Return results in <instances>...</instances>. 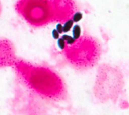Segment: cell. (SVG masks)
I'll use <instances>...</instances> for the list:
<instances>
[{
	"label": "cell",
	"mask_w": 129,
	"mask_h": 115,
	"mask_svg": "<svg viewBox=\"0 0 129 115\" xmlns=\"http://www.w3.org/2000/svg\"><path fill=\"white\" fill-rule=\"evenodd\" d=\"M57 44L58 48L61 50H64L67 46L66 41L61 37H59L57 39Z\"/></svg>",
	"instance_id": "7"
},
{
	"label": "cell",
	"mask_w": 129,
	"mask_h": 115,
	"mask_svg": "<svg viewBox=\"0 0 129 115\" xmlns=\"http://www.w3.org/2000/svg\"><path fill=\"white\" fill-rule=\"evenodd\" d=\"M61 37L66 41L67 45L69 46L74 44L76 41V40H75L72 36H71L67 34L62 35Z\"/></svg>",
	"instance_id": "5"
},
{
	"label": "cell",
	"mask_w": 129,
	"mask_h": 115,
	"mask_svg": "<svg viewBox=\"0 0 129 115\" xmlns=\"http://www.w3.org/2000/svg\"><path fill=\"white\" fill-rule=\"evenodd\" d=\"M53 18L59 23H64L71 19L77 11L75 0H50Z\"/></svg>",
	"instance_id": "2"
},
{
	"label": "cell",
	"mask_w": 129,
	"mask_h": 115,
	"mask_svg": "<svg viewBox=\"0 0 129 115\" xmlns=\"http://www.w3.org/2000/svg\"><path fill=\"white\" fill-rule=\"evenodd\" d=\"M64 51L68 60L80 68H87L94 65L100 54L97 42L88 35H82L74 44L67 45Z\"/></svg>",
	"instance_id": "1"
},
{
	"label": "cell",
	"mask_w": 129,
	"mask_h": 115,
	"mask_svg": "<svg viewBox=\"0 0 129 115\" xmlns=\"http://www.w3.org/2000/svg\"><path fill=\"white\" fill-rule=\"evenodd\" d=\"M74 22L71 19L67 20L63 23L62 25L63 26V32L67 33L69 32L73 28L74 26Z\"/></svg>",
	"instance_id": "4"
},
{
	"label": "cell",
	"mask_w": 129,
	"mask_h": 115,
	"mask_svg": "<svg viewBox=\"0 0 129 115\" xmlns=\"http://www.w3.org/2000/svg\"><path fill=\"white\" fill-rule=\"evenodd\" d=\"M83 15L81 12L80 11H76L72 16L71 19L73 20L74 23H77L79 22L83 18Z\"/></svg>",
	"instance_id": "6"
},
{
	"label": "cell",
	"mask_w": 129,
	"mask_h": 115,
	"mask_svg": "<svg viewBox=\"0 0 129 115\" xmlns=\"http://www.w3.org/2000/svg\"><path fill=\"white\" fill-rule=\"evenodd\" d=\"M55 29L57 30V31L60 34L63 33V26L60 23H58L56 25Z\"/></svg>",
	"instance_id": "9"
},
{
	"label": "cell",
	"mask_w": 129,
	"mask_h": 115,
	"mask_svg": "<svg viewBox=\"0 0 129 115\" xmlns=\"http://www.w3.org/2000/svg\"><path fill=\"white\" fill-rule=\"evenodd\" d=\"M59 33L55 29H53L51 31V35L53 39H58L59 38Z\"/></svg>",
	"instance_id": "8"
},
{
	"label": "cell",
	"mask_w": 129,
	"mask_h": 115,
	"mask_svg": "<svg viewBox=\"0 0 129 115\" xmlns=\"http://www.w3.org/2000/svg\"><path fill=\"white\" fill-rule=\"evenodd\" d=\"M72 36L75 40H78L81 36V28L80 25L76 24L72 28Z\"/></svg>",
	"instance_id": "3"
}]
</instances>
